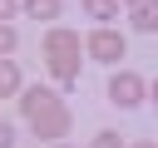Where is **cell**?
Wrapping results in <instances>:
<instances>
[{
    "label": "cell",
    "instance_id": "6da1fadb",
    "mask_svg": "<svg viewBox=\"0 0 158 148\" xmlns=\"http://www.w3.org/2000/svg\"><path fill=\"white\" fill-rule=\"evenodd\" d=\"M20 118L30 123V133L35 138H44V143H59V138H69V109H64V99L54 94V89H44V84H35V89H25L20 84Z\"/></svg>",
    "mask_w": 158,
    "mask_h": 148
},
{
    "label": "cell",
    "instance_id": "7a4b0ae2",
    "mask_svg": "<svg viewBox=\"0 0 158 148\" xmlns=\"http://www.w3.org/2000/svg\"><path fill=\"white\" fill-rule=\"evenodd\" d=\"M79 54H84L79 30H64V25L44 30V69H49L54 84H74L79 79Z\"/></svg>",
    "mask_w": 158,
    "mask_h": 148
},
{
    "label": "cell",
    "instance_id": "3957f363",
    "mask_svg": "<svg viewBox=\"0 0 158 148\" xmlns=\"http://www.w3.org/2000/svg\"><path fill=\"white\" fill-rule=\"evenodd\" d=\"M84 54L99 59V64H118V59H123V35H118L114 25H94V30L84 35Z\"/></svg>",
    "mask_w": 158,
    "mask_h": 148
},
{
    "label": "cell",
    "instance_id": "277c9868",
    "mask_svg": "<svg viewBox=\"0 0 158 148\" xmlns=\"http://www.w3.org/2000/svg\"><path fill=\"white\" fill-rule=\"evenodd\" d=\"M143 94H148V84H143L133 69H114V74H109V104H114V109H138Z\"/></svg>",
    "mask_w": 158,
    "mask_h": 148
},
{
    "label": "cell",
    "instance_id": "5b68a950",
    "mask_svg": "<svg viewBox=\"0 0 158 148\" xmlns=\"http://www.w3.org/2000/svg\"><path fill=\"white\" fill-rule=\"evenodd\" d=\"M128 20L138 35H158V0H133L128 5Z\"/></svg>",
    "mask_w": 158,
    "mask_h": 148
},
{
    "label": "cell",
    "instance_id": "8992f818",
    "mask_svg": "<svg viewBox=\"0 0 158 148\" xmlns=\"http://www.w3.org/2000/svg\"><path fill=\"white\" fill-rule=\"evenodd\" d=\"M15 94H20V64L0 54V99H15Z\"/></svg>",
    "mask_w": 158,
    "mask_h": 148
},
{
    "label": "cell",
    "instance_id": "52a82bcc",
    "mask_svg": "<svg viewBox=\"0 0 158 148\" xmlns=\"http://www.w3.org/2000/svg\"><path fill=\"white\" fill-rule=\"evenodd\" d=\"M118 5H123V0H84V15L99 20V25H114V20H118Z\"/></svg>",
    "mask_w": 158,
    "mask_h": 148
},
{
    "label": "cell",
    "instance_id": "ba28073f",
    "mask_svg": "<svg viewBox=\"0 0 158 148\" xmlns=\"http://www.w3.org/2000/svg\"><path fill=\"white\" fill-rule=\"evenodd\" d=\"M59 10H64V0H25L30 20H59Z\"/></svg>",
    "mask_w": 158,
    "mask_h": 148
},
{
    "label": "cell",
    "instance_id": "9c48e42d",
    "mask_svg": "<svg viewBox=\"0 0 158 148\" xmlns=\"http://www.w3.org/2000/svg\"><path fill=\"white\" fill-rule=\"evenodd\" d=\"M89 148H128V143H123V133L104 128V133H94V143H89Z\"/></svg>",
    "mask_w": 158,
    "mask_h": 148
},
{
    "label": "cell",
    "instance_id": "30bf717a",
    "mask_svg": "<svg viewBox=\"0 0 158 148\" xmlns=\"http://www.w3.org/2000/svg\"><path fill=\"white\" fill-rule=\"evenodd\" d=\"M15 44H20L15 25H10V20H0V54H15Z\"/></svg>",
    "mask_w": 158,
    "mask_h": 148
},
{
    "label": "cell",
    "instance_id": "8fae6325",
    "mask_svg": "<svg viewBox=\"0 0 158 148\" xmlns=\"http://www.w3.org/2000/svg\"><path fill=\"white\" fill-rule=\"evenodd\" d=\"M0 148H15V123L0 118Z\"/></svg>",
    "mask_w": 158,
    "mask_h": 148
},
{
    "label": "cell",
    "instance_id": "7c38bea8",
    "mask_svg": "<svg viewBox=\"0 0 158 148\" xmlns=\"http://www.w3.org/2000/svg\"><path fill=\"white\" fill-rule=\"evenodd\" d=\"M15 10H20L15 0H0V20H15Z\"/></svg>",
    "mask_w": 158,
    "mask_h": 148
},
{
    "label": "cell",
    "instance_id": "4fadbf2b",
    "mask_svg": "<svg viewBox=\"0 0 158 148\" xmlns=\"http://www.w3.org/2000/svg\"><path fill=\"white\" fill-rule=\"evenodd\" d=\"M148 94H153V104H158V79H153V84H148Z\"/></svg>",
    "mask_w": 158,
    "mask_h": 148
},
{
    "label": "cell",
    "instance_id": "5bb4252c",
    "mask_svg": "<svg viewBox=\"0 0 158 148\" xmlns=\"http://www.w3.org/2000/svg\"><path fill=\"white\" fill-rule=\"evenodd\" d=\"M133 148H158V143H148V138H143V143H133Z\"/></svg>",
    "mask_w": 158,
    "mask_h": 148
},
{
    "label": "cell",
    "instance_id": "9a60e30c",
    "mask_svg": "<svg viewBox=\"0 0 158 148\" xmlns=\"http://www.w3.org/2000/svg\"><path fill=\"white\" fill-rule=\"evenodd\" d=\"M49 148H69V143H64V138H59V143H49Z\"/></svg>",
    "mask_w": 158,
    "mask_h": 148
},
{
    "label": "cell",
    "instance_id": "2e32d148",
    "mask_svg": "<svg viewBox=\"0 0 158 148\" xmlns=\"http://www.w3.org/2000/svg\"><path fill=\"white\" fill-rule=\"evenodd\" d=\"M123 5H133V0H123Z\"/></svg>",
    "mask_w": 158,
    "mask_h": 148
}]
</instances>
